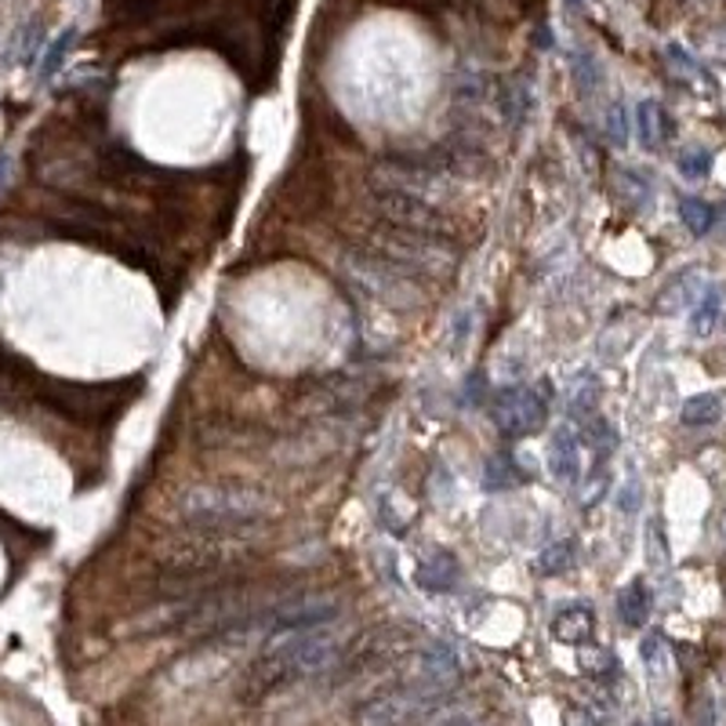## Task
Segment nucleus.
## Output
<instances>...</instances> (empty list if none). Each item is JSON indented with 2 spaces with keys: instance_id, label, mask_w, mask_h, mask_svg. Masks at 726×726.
<instances>
[{
  "instance_id": "obj_6",
  "label": "nucleus",
  "mask_w": 726,
  "mask_h": 726,
  "mask_svg": "<svg viewBox=\"0 0 726 726\" xmlns=\"http://www.w3.org/2000/svg\"><path fill=\"white\" fill-rule=\"evenodd\" d=\"M440 698L443 693L422 687V683H411V687L392 690V693H386V698L371 701L360 715V726H411L418 715L436 709Z\"/></svg>"
},
{
  "instance_id": "obj_19",
  "label": "nucleus",
  "mask_w": 726,
  "mask_h": 726,
  "mask_svg": "<svg viewBox=\"0 0 726 726\" xmlns=\"http://www.w3.org/2000/svg\"><path fill=\"white\" fill-rule=\"evenodd\" d=\"M473 324H476L473 309H462V313H458V320H454V327H451V352H454V356H462V349L468 346V335H473Z\"/></svg>"
},
{
  "instance_id": "obj_7",
  "label": "nucleus",
  "mask_w": 726,
  "mask_h": 726,
  "mask_svg": "<svg viewBox=\"0 0 726 726\" xmlns=\"http://www.w3.org/2000/svg\"><path fill=\"white\" fill-rule=\"evenodd\" d=\"M458 679H462V661L447 643H433L418 654V679L414 683H422V687L436 693H447Z\"/></svg>"
},
{
  "instance_id": "obj_22",
  "label": "nucleus",
  "mask_w": 726,
  "mask_h": 726,
  "mask_svg": "<svg viewBox=\"0 0 726 726\" xmlns=\"http://www.w3.org/2000/svg\"><path fill=\"white\" fill-rule=\"evenodd\" d=\"M606 127H611V135H614V142H617V146H625V142H628V121H625V110H622V105H614V110H611V121H606Z\"/></svg>"
},
{
  "instance_id": "obj_4",
  "label": "nucleus",
  "mask_w": 726,
  "mask_h": 726,
  "mask_svg": "<svg viewBox=\"0 0 726 726\" xmlns=\"http://www.w3.org/2000/svg\"><path fill=\"white\" fill-rule=\"evenodd\" d=\"M338 617V603L330 596H298V600H280L270 611H262L248 628H259L265 636H284V633H302V628L330 625Z\"/></svg>"
},
{
  "instance_id": "obj_21",
  "label": "nucleus",
  "mask_w": 726,
  "mask_h": 726,
  "mask_svg": "<svg viewBox=\"0 0 726 726\" xmlns=\"http://www.w3.org/2000/svg\"><path fill=\"white\" fill-rule=\"evenodd\" d=\"M639 498H643V490H639V479H628V487L622 490V498H617V505H622L625 516H633L639 509Z\"/></svg>"
},
{
  "instance_id": "obj_23",
  "label": "nucleus",
  "mask_w": 726,
  "mask_h": 726,
  "mask_svg": "<svg viewBox=\"0 0 726 726\" xmlns=\"http://www.w3.org/2000/svg\"><path fill=\"white\" fill-rule=\"evenodd\" d=\"M433 726H476L468 715H447V719H440V723H433Z\"/></svg>"
},
{
  "instance_id": "obj_14",
  "label": "nucleus",
  "mask_w": 726,
  "mask_h": 726,
  "mask_svg": "<svg viewBox=\"0 0 726 726\" xmlns=\"http://www.w3.org/2000/svg\"><path fill=\"white\" fill-rule=\"evenodd\" d=\"M679 418L687 429H709V425L723 418V397L719 392H698V397H690L683 403Z\"/></svg>"
},
{
  "instance_id": "obj_10",
  "label": "nucleus",
  "mask_w": 726,
  "mask_h": 726,
  "mask_svg": "<svg viewBox=\"0 0 726 726\" xmlns=\"http://www.w3.org/2000/svg\"><path fill=\"white\" fill-rule=\"evenodd\" d=\"M552 636L560 639V643H571V647H585L592 643L596 636V614L589 603H571L567 611H560L552 617Z\"/></svg>"
},
{
  "instance_id": "obj_3",
  "label": "nucleus",
  "mask_w": 726,
  "mask_h": 726,
  "mask_svg": "<svg viewBox=\"0 0 726 726\" xmlns=\"http://www.w3.org/2000/svg\"><path fill=\"white\" fill-rule=\"evenodd\" d=\"M549 381L541 386H505L490 397V418H495L498 433L509 440H527V436L541 433V425L549 422Z\"/></svg>"
},
{
  "instance_id": "obj_24",
  "label": "nucleus",
  "mask_w": 726,
  "mask_h": 726,
  "mask_svg": "<svg viewBox=\"0 0 726 726\" xmlns=\"http://www.w3.org/2000/svg\"><path fill=\"white\" fill-rule=\"evenodd\" d=\"M567 726H589V715H585V712H571V715H567Z\"/></svg>"
},
{
  "instance_id": "obj_12",
  "label": "nucleus",
  "mask_w": 726,
  "mask_h": 726,
  "mask_svg": "<svg viewBox=\"0 0 726 726\" xmlns=\"http://www.w3.org/2000/svg\"><path fill=\"white\" fill-rule=\"evenodd\" d=\"M650 606H654V600H650L647 581L636 578L617 592V617H622L628 628H643L650 617Z\"/></svg>"
},
{
  "instance_id": "obj_9",
  "label": "nucleus",
  "mask_w": 726,
  "mask_h": 726,
  "mask_svg": "<svg viewBox=\"0 0 726 726\" xmlns=\"http://www.w3.org/2000/svg\"><path fill=\"white\" fill-rule=\"evenodd\" d=\"M414 581H418V589L429 592V596L454 592L458 581H462V567H458V556H451V552H443V549L429 552V556L418 563V571H414Z\"/></svg>"
},
{
  "instance_id": "obj_20",
  "label": "nucleus",
  "mask_w": 726,
  "mask_h": 726,
  "mask_svg": "<svg viewBox=\"0 0 726 726\" xmlns=\"http://www.w3.org/2000/svg\"><path fill=\"white\" fill-rule=\"evenodd\" d=\"M512 479H516V465L509 462H490V476H487V487L490 490H501V487H509Z\"/></svg>"
},
{
  "instance_id": "obj_17",
  "label": "nucleus",
  "mask_w": 726,
  "mask_h": 726,
  "mask_svg": "<svg viewBox=\"0 0 726 726\" xmlns=\"http://www.w3.org/2000/svg\"><path fill=\"white\" fill-rule=\"evenodd\" d=\"M712 171V153L709 149H687V153L679 157V175L690 178V182H701L709 178Z\"/></svg>"
},
{
  "instance_id": "obj_5",
  "label": "nucleus",
  "mask_w": 726,
  "mask_h": 726,
  "mask_svg": "<svg viewBox=\"0 0 726 726\" xmlns=\"http://www.w3.org/2000/svg\"><path fill=\"white\" fill-rule=\"evenodd\" d=\"M375 208L381 211V218H386L389 226H397L403 233H433V237H443L447 233V215L433 200L381 186L375 193Z\"/></svg>"
},
{
  "instance_id": "obj_16",
  "label": "nucleus",
  "mask_w": 726,
  "mask_h": 726,
  "mask_svg": "<svg viewBox=\"0 0 726 726\" xmlns=\"http://www.w3.org/2000/svg\"><path fill=\"white\" fill-rule=\"evenodd\" d=\"M636 135L643 149H658L661 146V110L658 102H639L636 105Z\"/></svg>"
},
{
  "instance_id": "obj_18",
  "label": "nucleus",
  "mask_w": 726,
  "mask_h": 726,
  "mask_svg": "<svg viewBox=\"0 0 726 726\" xmlns=\"http://www.w3.org/2000/svg\"><path fill=\"white\" fill-rule=\"evenodd\" d=\"M639 654H643V665L650 672H665L668 668V647L658 633H650L643 643H639Z\"/></svg>"
},
{
  "instance_id": "obj_25",
  "label": "nucleus",
  "mask_w": 726,
  "mask_h": 726,
  "mask_svg": "<svg viewBox=\"0 0 726 726\" xmlns=\"http://www.w3.org/2000/svg\"><path fill=\"white\" fill-rule=\"evenodd\" d=\"M633 726H647V723H633Z\"/></svg>"
},
{
  "instance_id": "obj_8",
  "label": "nucleus",
  "mask_w": 726,
  "mask_h": 726,
  "mask_svg": "<svg viewBox=\"0 0 726 726\" xmlns=\"http://www.w3.org/2000/svg\"><path fill=\"white\" fill-rule=\"evenodd\" d=\"M549 473L560 479L563 487L581 484V436L571 425H560L549 440Z\"/></svg>"
},
{
  "instance_id": "obj_11",
  "label": "nucleus",
  "mask_w": 726,
  "mask_h": 726,
  "mask_svg": "<svg viewBox=\"0 0 726 726\" xmlns=\"http://www.w3.org/2000/svg\"><path fill=\"white\" fill-rule=\"evenodd\" d=\"M723 316H726V291H723V287L709 284L698 298H693V305H690V330L698 338H709L712 330L719 327Z\"/></svg>"
},
{
  "instance_id": "obj_1",
  "label": "nucleus",
  "mask_w": 726,
  "mask_h": 726,
  "mask_svg": "<svg viewBox=\"0 0 726 726\" xmlns=\"http://www.w3.org/2000/svg\"><path fill=\"white\" fill-rule=\"evenodd\" d=\"M338 654H341V636L330 625L270 636V647H265L262 661L251 672V687L265 693L298 679H313L335 665Z\"/></svg>"
},
{
  "instance_id": "obj_13",
  "label": "nucleus",
  "mask_w": 726,
  "mask_h": 726,
  "mask_svg": "<svg viewBox=\"0 0 726 726\" xmlns=\"http://www.w3.org/2000/svg\"><path fill=\"white\" fill-rule=\"evenodd\" d=\"M574 560H578V541L574 538L552 541L544 544L538 560H534V574H541V578H560V574H567L574 567Z\"/></svg>"
},
{
  "instance_id": "obj_15",
  "label": "nucleus",
  "mask_w": 726,
  "mask_h": 726,
  "mask_svg": "<svg viewBox=\"0 0 726 726\" xmlns=\"http://www.w3.org/2000/svg\"><path fill=\"white\" fill-rule=\"evenodd\" d=\"M679 218H683V226L693 233V237H709L712 226H715V211L704 204V200H698V197L683 200V204H679Z\"/></svg>"
},
{
  "instance_id": "obj_2",
  "label": "nucleus",
  "mask_w": 726,
  "mask_h": 726,
  "mask_svg": "<svg viewBox=\"0 0 726 726\" xmlns=\"http://www.w3.org/2000/svg\"><path fill=\"white\" fill-rule=\"evenodd\" d=\"M270 501L254 487L237 484H197L178 495V520L204 534H233L248 530L265 520Z\"/></svg>"
}]
</instances>
